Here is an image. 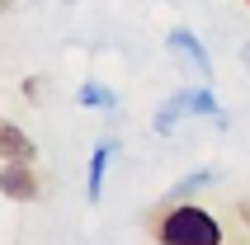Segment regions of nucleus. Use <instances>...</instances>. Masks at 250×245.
Listing matches in <instances>:
<instances>
[{
    "label": "nucleus",
    "instance_id": "6e6552de",
    "mask_svg": "<svg viewBox=\"0 0 250 245\" xmlns=\"http://www.w3.org/2000/svg\"><path fill=\"white\" fill-rule=\"evenodd\" d=\"M208 184H217V170H194V175H184L180 184H175V198H194V193H203Z\"/></svg>",
    "mask_w": 250,
    "mask_h": 245
},
{
    "label": "nucleus",
    "instance_id": "39448f33",
    "mask_svg": "<svg viewBox=\"0 0 250 245\" xmlns=\"http://www.w3.org/2000/svg\"><path fill=\"white\" fill-rule=\"evenodd\" d=\"M38 146H33V137L19 127V122L0 118V161H33Z\"/></svg>",
    "mask_w": 250,
    "mask_h": 245
},
{
    "label": "nucleus",
    "instance_id": "7ed1b4c3",
    "mask_svg": "<svg viewBox=\"0 0 250 245\" xmlns=\"http://www.w3.org/2000/svg\"><path fill=\"white\" fill-rule=\"evenodd\" d=\"M0 193L10 203H38L42 184L33 175V161H0Z\"/></svg>",
    "mask_w": 250,
    "mask_h": 245
},
{
    "label": "nucleus",
    "instance_id": "1a4fd4ad",
    "mask_svg": "<svg viewBox=\"0 0 250 245\" xmlns=\"http://www.w3.org/2000/svg\"><path fill=\"white\" fill-rule=\"evenodd\" d=\"M241 222H246V226H250V198H246V203H241Z\"/></svg>",
    "mask_w": 250,
    "mask_h": 245
},
{
    "label": "nucleus",
    "instance_id": "9d476101",
    "mask_svg": "<svg viewBox=\"0 0 250 245\" xmlns=\"http://www.w3.org/2000/svg\"><path fill=\"white\" fill-rule=\"evenodd\" d=\"M241 61H246V71H250V42H246V47H241Z\"/></svg>",
    "mask_w": 250,
    "mask_h": 245
},
{
    "label": "nucleus",
    "instance_id": "f257e3e1",
    "mask_svg": "<svg viewBox=\"0 0 250 245\" xmlns=\"http://www.w3.org/2000/svg\"><path fill=\"white\" fill-rule=\"evenodd\" d=\"M156 241H166V245H222L227 236H222V226H217L212 212H203L194 203H180V207H170V212H161Z\"/></svg>",
    "mask_w": 250,
    "mask_h": 245
},
{
    "label": "nucleus",
    "instance_id": "f03ea898",
    "mask_svg": "<svg viewBox=\"0 0 250 245\" xmlns=\"http://www.w3.org/2000/svg\"><path fill=\"white\" fill-rule=\"evenodd\" d=\"M184 113H198V118H208L212 127H222V132L231 127V118H227V109L217 104V95L208 90V81H203V85H189V90H175V95L156 109V122H151V127L161 137H170V132H175V122H180Z\"/></svg>",
    "mask_w": 250,
    "mask_h": 245
},
{
    "label": "nucleus",
    "instance_id": "423d86ee",
    "mask_svg": "<svg viewBox=\"0 0 250 245\" xmlns=\"http://www.w3.org/2000/svg\"><path fill=\"white\" fill-rule=\"evenodd\" d=\"M113 151H118L113 137H104V142L90 151V170H85V198H90V203H99V193H104V170H109Z\"/></svg>",
    "mask_w": 250,
    "mask_h": 245
},
{
    "label": "nucleus",
    "instance_id": "0eeeda50",
    "mask_svg": "<svg viewBox=\"0 0 250 245\" xmlns=\"http://www.w3.org/2000/svg\"><path fill=\"white\" fill-rule=\"evenodd\" d=\"M76 104L81 109H118V95H113L109 85H99V81H85L76 90Z\"/></svg>",
    "mask_w": 250,
    "mask_h": 245
},
{
    "label": "nucleus",
    "instance_id": "20e7f679",
    "mask_svg": "<svg viewBox=\"0 0 250 245\" xmlns=\"http://www.w3.org/2000/svg\"><path fill=\"white\" fill-rule=\"evenodd\" d=\"M166 42H170V52H180V57H189V61H194L198 81L212 85V57H208V47H203V38H198V33H189V28H170Z\"/></svg>",
    "mask_w": 250,
    "mask_h": 245
}]
</instances>
